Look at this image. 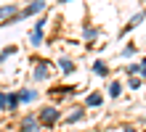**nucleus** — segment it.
I'll return each instance as SVG.
<instances>
[{
    "label": "nucleus",
    "instance_id": "1",
    "mask_svg": "<svg viewBox=\"0 0 146 132\" xmlns=\"http://www.w3.org/2000/svg\"><path fill=\"white\" fill-rule=\"evenodd\" d=\"M58 116H61V114H58V108H53V106H45V108L40 111L37 121H40L42 127H53L56 121H58Z\"/></svg>",
    "mask_w": 146,
    "mask_h": 132
},
{
    "label": "nucleus",
    "instance_id": "2",
    "mask_svg": "<svg viewBox=\"0 0 146 132\" xmlns=\"http://www.w3.org/2000/svg\"><path fill=\"white\" fill-rule=\"evenodd\" d=\"M40 129V121L35 114H27V116L21 119V132H37Z\"/></svg>",
    "mask_w": 146,
    "mask_h": 132
},
{
    "label": "nucleus",
    "instance_id": "3",
    "mask_svg": "<svg viewBox=\"0 0 146 132\" xmlns=\"http://www.w3.org/2000/svg\"><path fill=\"white\" fill-rule=\"evenodd\" d=\"M42 26H45V21L40 19V21L35 24V29L29 32V42H32L35 48H37V45H42Z\"/></svg>",
    "mask_w": 146,
    "mask_h": 132
},
{
    "label": "nucleus",
    "instance_id": "4",
    "mask_svg": "<svg viewBox=\"0 0 146 132\" xmlns=\"http://www.w3.org/2000/svg\"><path fill=\"white\" fill-rule=\"evenodd\" d=\"M40 11H45V3H29L24 11L16 13V19H24V16H35V13H40Z\"/></svg>",
    "mask_w": 146,
    "mask_h": 132
},
{
    "label": "nucleus",
    "instance_id": "5",
    "mask_svg": "<svg viewBox=\"0 0 146 132\" xmlns=\"http://www.w3.org/2000/svg\"><path fill=\"white\" fill-rule=\"evenodd\" d=\"M85 103H88L90 108H101V103H104V95H101V93H90Z\"/></svg>",
    "mask_w": 146,
    "mask_h": 132
},
{
    "label": "nucleus",
    "instance_id": "6",
    "mask_svg": "<svg viewBox=\"0 0 146 132\" xmlns=\"http://www.w3.org/2000/svg\"><path fill=\"white\" fill-rule=\"evenodd\" d=\"M143 19H146V13H143V11H141V13H135L133 19H130V24H125V29H122V34H125V32H130L133 26H138V24H141Z\"/></svg>",
    "mask_w": 146,
    "mask_h": 132
},
{
    "label": "nucleus",
    "instance_id": "7",
    "mask_svg": "<svg viewBox=\"0 0 146 132\" xmlns=\"http://www.w3.org/2000/svg\"><path fill=\"white\" fill-rule=\"evenodd\" d=\"M35 98H37L35 90H21V93H19V103H32Z\"/></svg>",
    "mask_w": 146,
    "mask_h": 132
},
{
    "label": "nucleus",
    "instance_id": "8",
    "mask_svg": "<svg viewBox=\"0 0 146 132\" xmlns=\"http://www.w3.org/2000/svg\"><path fill=\"white\" fill-rule=\"evenodd\" d=\"M42 79H48V64H40L35 69V82H42Z\"/></svg>",
    "mask_w": 146,
    "mask_h": 132
},
{
    "label": "nucleus",
    "instance_id": "9",
    "mask_svg": "<svg viewBox=\"0 0 146 132\" xmlns=\"http://www.w3.org/2000/svg\"><path fill=\"white\" fill-rule=\"evenodd\" d=\"M93 74H98V77H106V74H109V66L104 64V61H96V64H93Z\"/></svg>",
    "mask_w": 146,
    "mask_h": 132
},
{
    "label": "nucleus",
    "instance_id": "10",
    "mask_svg": "<svg viewBox=\"0 0 146 132\" xmlns=\"http://www.w3.org/2000/svg\"><path fill=\"white\" fill-rule=\"evenodd\" d=\"M58 66H61L64 74H72V72H74V64H72L69 58H61V61H58Z\"/></svg>",
    "mask_w": 146,
    "mask_h": 132
},
{
    "label": "nucleus",
    "instance_id": "11",
    "mask_svg": "<svg viewBox=\"0 0 146 132\" xmlns=\"http://www.w3.org/2000/svg\"><path fill=\"white\" fill-rule=\"evenodd\" d=\"M8 16H16V5H0V19H8Z\"/></svg>",
    "mask_w": 146,
    "mask_h": 132
},
{
    "label": "nucleus",
    "instance_id": "12",
    "mask_svg": "<svg viewBox=\"0 0 146 132\" xmlns=\"http://www.w3.org/2000/svg\"><path fill=\"white\" fill-rule=\"evenodd\" d=\"M119 93H122V85H119V82H109V95H111V98H117Z\"/></svg>",
    "mask_w": 146,
    "mask_h": 132
},
{
    "label": "nucleus",
    "instance_id": "13",
    "mask_svg": "<svg viewBox=\"0 0 146 132\" xmlns=\"http://www.w3.org/2000/svg\"><path fill=\"white\" fill-rule=\"evenodd\" d=\"M82 116H85V111H82V108H77V111H72L69 116H66V121H80Z\"/></svg>",
    "mask_w": 146,
    "mask_h": 132
},
{
    "label": "nucleus",
    "instance_id": "14",
    "mask_svg": "<svg viewBox=\"0 0 146 132\" xmlns=\"http://www.w3.org/2000/svg\"><path fill=\"white\" fill-rule=\"evenodd\" d=\"M16 106H19V95L11 93V95H8V108H16Z\"/></svg>",
    "mask_w": 146,
    "mask_h": 132
},
{
    "label": "nucleus",
    "instance_id": "15",
    "mask_svg": "<svg viewBox=\"0 0 146 132\" xmlns=\"http://www.w3.org/2000/svg\"><path fill=\"white\" fill-rule=\"evenodd\" d=\"M96 34H98L96 26H88V29H85V37H88V40H90V37H96Z\"/></svg>",
    "mask_w": 146,
    "mask_h": 132
},
{
    "label": "nucleus",
    "instance_id": "16",
    "mask_svg": "<svg viewBox=\"0 0 146 132\" xmlns=\"http://www.w3.org/2000/svg\"><path fill=\"white\" fill-rule=\"evenodd\" d=\"M130 87H133V90H141V79L133 77V79H130Z\"/></svg>",
    "mask_w": 146,
    "mask_h": 132
},
{
    "label": "nucleus",
    "instance_id": "17",
    "mask_svg": "<svg viewBox=\"0 0 146 132\" xmlns=\"http://www.w3.org/2000/svg\"><path fill=\"white\" fill-rule=\"evenodd\" d=\"M0 108H8V95L0 93Z\"/></svg>",
    "mask_w": 146,
    "mask_h": 132
},
{
    "label": "nucleus",
    "instance_id": "18",
    "mask_svg": "<svg viewBox=\"0 0 146 132\" xmlns=\"http://www.w3.org/2000/svg\"><path fill=\"white\" fill-rule=\"evenodd\" d=\"M127 74H133V77L141 74V66H127Z\"/></svg>",
    "mask_w": 146,
    "mask_h": 132
},
{
    "label": "nucleus",
    "instance_id": "19",
    "mask_svg": "<svg viewBox=\"0 0 146 132\" xmlns=\"http://www.w3.org/2000/svg\"><path fill=\"white\" fill-rule=\"evenodd\" d=\"M133 53H135V48H133V45H127V48L122 50V56H133Z\"/></svg>",
    "mask_w": 146,
    "mask_h": 132
},
{
    "label": "nucleus",
    "instance_id": "20",
    "mask_svg": "<svg viewBox=\"0 0 146 132\" xmlns=\"http://www.w3.org/2000/svg\"><path fill=\"white\" fill-rule=\"evenodd\" d=\"M141 77H143V79H146V66H141Z\"/></svg>",
    "mask_w": 146,
    "mask_h": 132
},
{
    "label": "nucleus",
    "instance_id": "21",
    "mask_svg": "<svg viewBox=\"0 0 146 132\" xmlns=\"http://www.w3.org/2000/svg\"><path fill=\"white\" fill-rule=\"evenodd\" d=\"M125 132H135V129H133V127H125Z\"/></svg>",
    "mask_w": 146,
    "mask_h": 132
},
{
    "label": "nucleus",
    "instance_id": "22",
    "mask_svg": "<svg viewBox=\"0 0 146 132\" xmlns=\"http://www.w3.org/2000/svg\"><path fill=\"white\" fill-rule=\"evenodd\" d=\"M3 61H5V56H3V53H0V64H3Z\"/></svg>",
    "mask_w": 146,
    "mask_h": 132
},
{
    "label": "nucleus",
    "instance_id": "23",
    "mask_svg": "<svg viewBox=\"0 0 146 132\" xmlns=\"http://www.w3.org/2000/svg\"><path fill=\"white\" fill-rule=\"evenodd\" d=\"M143 132H146V129H143Z\"/></svg>",
    "mask_w": 146,
    "mask_h": 132
}]
</instances>
